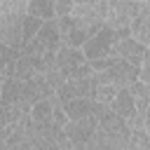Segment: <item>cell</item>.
<instances>
[{
	"label": "cell",
	"mask_w": 150,
	"mask_h": 150,
	"mask_svg": "<svg viewBox=\"0 0 150 150\" xmlns=\"http://www.w3.org/2000/svg\"><path fill=\"white\" fill-rule=\"evenodd\" d=\"M9 127H12L9 129V136H7L9 150H47V138L35 127L30 112L23 115V117H19Z\"/></svg>",
	"instance_id": "277c9868"
},
{
	"label": "cell",
	"mask_w": 150,
	"mask_h": 150,
	"mask_svg": "<svg viewBox=\"0 0 150 150\" xmlns=\"http://www.w3.org/2000/svg\"><path fill=\"white\" fill-rule=\"evenodd\" d=\"M26 14L38 16V19H42V21L56 19V16H54V0H28Z\"/></svg>",
	"instance_id": "2e32d148"
},
{
	"label": "cell",
	"mask_w": 150,
	"mask_h": 150,
	"mask_svg": "<svg viewBox=\"0 0 150 150\" xmlns=\"http://www.w3.org/2000/svg\"><path fill=\"white\" fill-rule=\"evenodd\" d=\"M73 0H54V16L61 19V16H68L73 14Z\"/></svg>",
	"instance_id": "7402d4cb"
},
{
	"label": "cell",
	"mask_w": 150,
	"mask_h": 150,
	"mask_svg": "<svg viewBox=\"0 0 150 150\" xmlns=\"http://www.w3.org/2000/svg\"><path fill=\"white\" fill-rule=\"evenodd\" d=\"M94 110V101L91 98H73V101H63V112L68 120H84L89 117Z\"/></svg>",
	"instance_id": "5bb4252c"
},
{
	"label": "cell",
	"mask_w": 150,
	"mask_h": 150,
	"mask_svg": "<svg viewBox=\"0 0 150 150\" xmlns=\"http://www.w3.org/2000/svg\"><path fill=\"white\" fill-rule=\"evenodd\" d=\"M91 70H94V77L98 82L112 84L117 89H124L131 82H136L138 80V73H141V68L131 66L124 59H115V56H105V59L91 61Z\"/></svg>",
	"instance_id": "3957f363"
},
{
	"label": "cell",
	"mask_w": 150,
	"mask_h": 150,
	"mask_svg": "<svg viewBox=\"0 0 150 150\" xmlns=\"http://www.w3.org/2000/svg\"><path fill=\"white\" fill-rule=\"evenodd\" d=\"M94 87H96L94 75L80 77V80H68L61 89H56V96H59L61 103L73 101V98H94Z\"/></svg>",
	"instance_id": "8fae6325"
},
{
	"label": "cell",
	"mask_w": 150,
	"mask_h": 150,
	"mask_svg": "<svg viewBox=\"0 0 150 150\" xmlns=\"http://www.w3.org/2000/svg\"><path fill=\"white\" fill-rule=\"evenodd\" d=\"M47 150H73L70 148V143H68V138H61V141H56V143H52Z\"/></svg>",
	"instance_id": "d4e9b609"
},
{
	"label": "cell",
	"mask_w": 150,
	"mask_h": 150,
	"mask_svg": "<svg viewBox=\"0 0 150 150\" xmlns=\"http://www.w3.org/2000/svg\"><path fill=\"white\" fill-rule=\"evenodd\" d=\"M94 131H96V117L94 115H89L84 120H68V124L63 127V134H66L73 150H89Z\"/></svg>",
	"instance_id": "9c48e42d"
},
{
	"label": "cell",
	"mask_w": 150,
	"mask_h": 150,
	"mask_svg": "<svg viewBox=\"0 0 150 150\" xmlns=\"http://www.w3.org/2000/svg\"><path fill=\"white\" fill-rule=\"evenodd\" d=\"M63 47L61 42V33H59V26H56V19L52 21H45L40 26V30L35 33V38L21 47V56H26L30 61V66L35 68V73H47L52 66H54V59H56V52Z\"/></svg>",
	"instance_id": "7a4b0ae2"
},
{
	"label": "cell",
	"mask_w": 150,
	"mask_h": 150,
	"mask_svg": "<svg viewBox=\"0 0 150 150\" xmlns=\"http://www.w3.org/2000/svg\"><path fill=\"white\" fill-rule=\"evenodd\" d=\"M124 35H131V33H129V28H124V30H112L110 26H103L94 38H89V40L84 42V47H82L84 59L91 63V61H98V59L110 56L115 40H117V38H124Z\"/></svg>",
	"instance_id": "52a82bcc"
},
{
	"label": "cell",
	"mask_w": 150,
	"mask_h": 150,
	"mask_svg": "<svg viewBox=\"0 0 150 150\" xmlns=\"http://www.w3.org/2000/svg\"><path fill=\"white\" fill-rule=\"evenodd\" d=\"M108 2V14H105V26L112 30H124L131 26V21L138 16V12L145 7V2H134V0H105Z\"/></svg>",
	"instance_id": "ba28073f"
},
{
	"label": "cell",
	"mask_w": 150,
	"mask_h": 150,
	"mask_svg": "<svg viewBox=\"0 0 150 150\" xmlns=\"http://www.w3.org/2000/svg\"><path fill=\"white\" fill-rule=\"evenodd\" d=\"M9 129H12L9 124L0 129V150H9V145H7V136H9Z\"/></svg>",
	"instance_id": "cb8c5ba5"
},
{
	"label": "cell",
	"mask_w": 150,
	"mask_h": 150,
	"mask_svg": "<svg viewBox=\"0 0 150 150\" xmlns=\"http://www.w3.org/2000/svg\"><path fill=\"white\" fill-rule=\"evenodd\" d=\"M0 87H2V68H0Z\"/></svg>",
	"instance_id": "83f0119b"
},
{
	"label": "cell",
	"mask_w": 150,
	"mask_h": 150,
	"mask_svg": "<svg viewBox=\"0 0 150 150\" xmlns=\"http://www.w3.org/2000/svg\"><path fill=\"white\" fill-rule=\"evenodd\" d=\"M148 49H150V47H148Z\"/></svg>",
	"instance_id": "4dcf8cb0"
},
{
	"label": "cell",
	"mask_w": 150,
	"mask_h": 150,
	"mask_svg": "<svg viewBox=\"0 0 150 150\" xmlns=\"http://www.w3.org/2000/svg\"><path fill=\"white\" fill-rule=\"evenodd\" d=\"M91 115L96 117V131L89 150H124L131 136L127 120L115 115L105 103H96V101H94Z\"/></svg>",
	"instance_id": "6da1fadb"
},
{
	"label": "cell",
	"mask_w": 150,
	"mask_h": 150,
	"mask_svg": "<svg viewBox=\"0 0 150 150\" xmlns=\"http://www.w3.org/2000/svg\"><path fill=\"white\" fill-rule=\"evenodd\" d=\"M42 23H45L42 19L26 14V16H23V23H21V42H23V45H28V42L35 38V33L40 30V26H42Z\"/></svg>",
	"instance_id": "e0dca14e"
},
{
	"label": "cell",
	"mask_w": 150,
	"mask_h": 150,
	"mask_svg": "<svg viewBox=\"0 0 150 150\" xmlns=\"http://www.w3.org/2000/svg\"><path fill=\"white\" fill-rule=\"evenodd\" d=\"M28 0H0V14L5 16H23Z\"/></svg>",
	"instance_id": "ffe728a7"
},
{
	"label": "cell",
	"mask_w": 150,
	"mask_h": 150,
	"mask_svg": "<svg viewBox=\"0 0 150 150\" xmlns=\"http://www.w3.org/2000/svg\"><path fill=\"white\" fill-rule=\"evenodd\" d=\"M145 7H148V9H150V0H145Z\"/></svg>",
	"instance_id": "f1b7e54d"
},
{
	"label": "cell",
	"mask_w": 150,
	"mask_h": 150,
	"mask_svg": "<svg viewBox=\"0 0 150 150\" xmlns=\"http://www.w3.org/2000/svg\"><path fill=\"white\" fill-rule=\"evenodd\" d=\"M2 127H7V124H5V120H2V110H0V129H2Z\"/></svg>",
	"instance_id": "4316f807"
},
{
	"label": "cell",
	"mask_w": 150,
	"mask_h": 150,
	"mask_svg": "<svg viewBox=\"0 0 150 150\" xmlns=\"http://www.w3.org/2000/svg\"><path fill=\"white\" fill-rule=\"evenodd\" d=\"M129 33H131V38H134L136 42L150 47V9H148V7H143V9L138 12V16L131 21Z\"/></svg>",
	"instance_id": "7c38bea8"
},
{
	"label": "cell",
	"mask_w": 150,
	"mask_h": 150,
	"mask_svg": "<svg viewBox=\"0 0 150 150\" xmlns=\"http://www.w3.org/2000/svg\"><path fill=\"white\" fill-rule=\"evenodd\" d=\"M145 52H148V47H145V45L136 42L131 35H124V38H117V40H115L110 56H115V59H124V61H129L131 66L141 68Z\"/></svg>",
	"instance_id": "30bf717a"
},
{
	"label": "cell",
	"mask_w": 150,
	"mask_h": 150,
	"mask_svg": "<svg viewBox=\"0 0 150 150\" xmlns=\"http://www.w3.org/2000/svg\"><path fill=\"white\" fill-rule=\"evenodd\" d=\"M56 26H59V33H61V42H63L66 47H77V49H82L84 42H87L89 38H94L105 23H103V26H101V23H89V21H84V19H77V16L68 14V16L56 19Z\"/></svg>",
	"instance_id": "5b68a950"
},
{
	"label": "cell",
	"mask_w": 150,
	"mask_h": 150,
	"mask_svg": "<svg viewBox=\"0 0 150 150\" xmlns=\"http://www.w3.org/2000/svg\"><path fill=\"white\" fill-rule=\"evenodd\" d=\"M129 94H131V98H134L136 112L145 117V110H148V105H150V87H148L145 82L136 80V82L129 84Z\"/></svg>",
	"instance_id": "9a60e30c"
},
{
	"label": "cell",
	"mask_w": 150,
	"mask_h": 150,
	"mask_svg": "<svg viewBox=\"0 0 150 150\" xmlns=\"http://www.w3.org/2000/svg\"><path fill=\"white\" fill-rule=\"evenodd\" d=\"M98 2H103V0H73V5H84V7H89V5H98Z\"/></svg>",
	"instance_id": "484cf974"
},
{
	"label": "cell",
	"mask_w": 150,
	"mask_h": 150,
	"mask_svg": "<svg viewBox=\"0 0 150 150\" xmlns=\"http://www.w3.org/2000/svg\"><path fill=\"white\" fill-rule=\"evenodd\" d=\"M134 2H145V0H134Z\"/></svg>",
	"instance_id": "f546056e"
},
{
	"label": "cell",
	"mask_w": 150,
	"mask_h": 150,
	"mask_svg": "<svg viewBox=\"0 0 150 150\" xmlns=\"http://www.w3.org/2000/svg\"><path fill=\"white\" fill-rule=\"evenodd\" d=\"M138 80H141V82H145V84L150 87V49H148V52H145V56H143V63H141Z\"/></svg>",
	"instance_id": "603a6c76"
},
{
	"label": "cell",
	"mask_w": 150,
	"mask_h": 150,
	"mask_svg": "<svg viewBox=\"0 0 150 150\" xmlns=\"http://www.w3.org/2000/svg\"><path fill=\"white\" fill-rule=\"evenodd\" d=\"M54 68H59V70L63 73L66 82H68V80H80V77H89V75H94L91 63L84 59L82 49H77V47H66V45L56 52Z\"/></svg>",
	"instance_id": "8992f818"
},
{
	"label": "cell",
	"mask_w": 150,
	"mask_h": 150,
	"mask_svg": "<svg viewBox=\"0 0 150 150\" xmlns=\"http://www.w3.org/2000/svg\"><path fill=\"white\" fill-rule=\"evenodd\" d=\"M21 49H14V47H7V45H0V68L7 70L14 66V61L19 59Z\"/></svg>",
	"instance_id": "44dd1931"
},
{
	"label": "cell",
	"mask_w": 150,
	"mask_h": 150,
	"mask_svg": "<svg viewBox=\"0 0 150 150\" xmlns=\"http://www.w3.org/2000/svg\"><path fill=\"white\" fill-rule=\"evenodd\" d=\"M124 150H150V136L148 131L141 127V129H131V136H129V143Z\"/></svg>",
	"instance_id": "d6986e66"
},
{
	"label": "cell",
	"mask_w": 150,
	"mask_h": 150,
	"mask_svg": "<svg viewBox=\"0 0 150 150\" xmlns=\"http://www.w3.org/2000/svg\"><path fill=\"white\" fill-rule=\"evenodd\" d=\"M30 117H33L35 127H40V129L56 127V124H54V108H52V98L38 101V103L30 108Z\"/></svg>",
	"instance_id": "4fadbf2b"
},
{
	"label": "cell",
	"mask_w": 150,
	"mask_h": 150,
	"mask_svg": "<svg viewBox=\"0 0 150 150\" xmlns=\"http://www.w3.org/2000/svg\"><path fill=\"white\" fill-rule=\"evenodd\" d=\"M94 80H96V77H94ZM117 91H120L117 87H112V84H105V82H98V80H96L94 98H91V101H96V103H105V105H108V103L117 96Z\"/></svg>",
	"instance_id": "ac0fdd59"
}]
</instances>
